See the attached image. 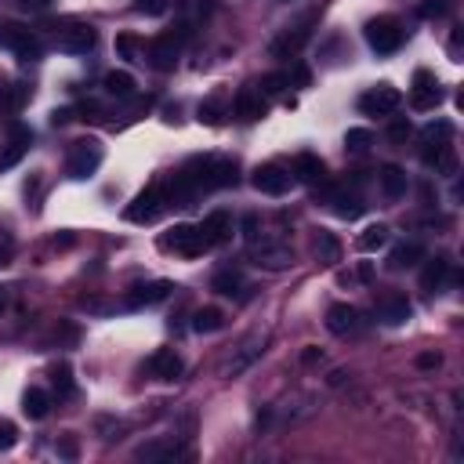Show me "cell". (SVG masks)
I'll list each match as a JSON object with an SVG mask.
<instances>
[{
	"label": "cell",
	"instance_id": "obj_26",
	"mask_svg": "<svg viewBox=\"0 0 464 464\" xmlns=\"http://www.w3.org/2000/svg\"><path fill=\"white\" fill-rule=\"evenodd\" d=\"M105 91H109L112 98H130V94H134L130 72H109V76H105Z\"/></svg>",
	"mask_w": 464,
	"mask_h": 464
},
{
	"label": "cell",
	"instance_id": "obj_40",
	"mask_svg": "<svg viewBox=\"0 0 464 464\" xmlns=\"http://www.w3.org/2000/svg\"><path fill=\"white\" fill-rule=\"evenodd\" d=\"M439 362H442V355H439V352H428V355H417V366H420V370H431V366H439Z\"/></svg>",
	"mask_w": 464,
	"mask_h": 464
},
{
	"label": "cell",
	"instance_id": "obj_24",
	"mask_svg": "<svg viewBox=\"0 0 464 464\" xmlns=\"http://www.w3.org/2000/svg\"><path fill=\"white\" fill-rule=\"evenodd\" d=\"M315 254H319V261H337L341 257V243L334 239V232L315 228Z\"/></svg>",
	"mask_w": 464,
	"mask_h": 464
},
{
	"label": "cell",
	"instance_id": "obj_35",
	"mask_svg": "<svg viewBox=\"0 0 464 464\" xmlns=\"http://www.w3.org/2000/svg\"><path fill=\"white\" fill-rule=\"evenodd\" d=\"M14 257V236L11 232H0V268Z\"/></svg>",
	"mask_w": 464,
	"mask_h": 464
},
{
	"label": "cell",
	"instance_id": "obj_21",
	"mask_svg": "<svg viewBox=\"0 0 464 464\" xmlns=\"http://www.w3.org/2000/svg\"><path fill=\"white\" fill-rule=\"evenodd\" d=\"M203 232H207V239H210V246H218V243H225L228 236H232V218L225 214V210H210L203 221Z\"/></svg>",
	"mask_w": 464,
	"mask_h": 464
},
{
	"label": "cell",
	"instance_id": "obj_4",
	"mask_svg": "<svg viewBox=\"0 0 464 464\" xmlns=\"http://www.w3.org/2000/svg\"><path fill=\"white\" fill-rule=\"evenodd\" d=\"M366 44L377 51V54H392V51H399V44H402V25L395 22V18H373L370 25H366Z\"/></svg>",
	"mask_w": 464,
	"mask_h": 464
},
{
	"label": "cell",
	"instance_id": "obj_19",
	"mask_svg": "<svg viewBox=\"0 0 464 464\" xmlns=\"http://www.w3.org/2000/svg\"><path fill=\"white\" fill-rule=\"evenodd\" d=\"M232 109H236V116H243V120H257V116H265V98H261V91H254V87H239Z\"/></svg>",
	"mask_w": 464,
	"mask_h": 464
},
{
	"label": "cell",
	"instance_id": "obj_16",
	"mask_svg": "<svg viewBox=\"0 0 464 464\" xmlns=\"http://www.w3.org/2000/svg\"><path fill=\"white\" fill-rule=\"evenodd\" d=\"M377 315H381L388 326H399V323L410 319V301H406L402 294H384V297L377 301Z\"/></svg>",
	"mask_w": 464,
	"mask_h": 464
},
{
	"label": "cell",
	"instance_id": "obj_14",
	"mask_svg": "<svg viewBox=\"0 0 464 464\" xmlns=\"http://www.w3.org/2000/svg\"><path fill=\"white\" fill-rule=\"evenodd\" d=\"M261 352H265V337H250V341H243V344L236 348V355H232V359L221 366V373H225V377L243 373V370H246V366H250V362H254Z\"/></svg>",
	"mask_w": 464,
	"mask_h": 464
},
{
	"label": "cell",
	"instance_id": "obj_25",
	"mask_svg": "<svg viewBox=\"0 0 464 464\" xmlns=\"http://www.w3.org/2000/svg\"><path fill=\"white\" fill-rule=\"evenodd\" d=\"M384 243H388V228H384V225H370V228H362V236L355 239V246L366 250V254H370V250H381Z\"/></svg>",
	"mask_w": 464,
	"mask_h": 464
},
{
	"label": "cell",
	"instance_id": "obj_3",
	"mask_svg": "<svg viewBox=\"0 0 464 464\" xmlns=\"http://www.w3.org/2000/svg\"><path fill=\"white\" fill-rule=\"evenodd\" d=\"M163 246L174 250V254H181V257H199L203 250H210V239H207L203 225H174L167 232Z\"/></svg>",
	"mask_w": 464,
	"mask_h": 464
},
{
	"label": "cell",
	"instance_id": "obj_17",
	"mask_svg": "<svg viewBox=\"0 0 464 464\" xmlns=\"http://www.w3.org/2000/svg\"><path fill=\"white\" fill-rule=\"evenodd\" d=\"M294 178H297V181H304V185H319V181L326 178V167H323V160H319V156L301 152V156H294Z\"/></svg>",
	"mask_w": 464,
	"mask_h": 464
},
{
	"label": "cell",
	"instance_id": "obj_2",
	"mask_svg": "<svg viewBox=\"0 0 464 464\" xmlns=\"http://www.w3.org/2000/svg\"><path fill=\"white\" fill-rule=\"evenodd\" d=\"M102 145L94 141V138H83V141H72L69 145V156H65V170H69V178H76V181H83V178H91L98 167H102Z\"/></svg>",
	"mask_w": 464,
	"mask_h": 464
},
{
	"label": "cell",
	"instance_id": "obj_44",
	"mask_svg": "<svg viewBox=\"0 0 464 464\" xmlns=\"http://www.w3.org/2000/svg\"><path fill=\"white\" fill-rule=\"evenodd\" d=\"M315 359H319V348H304L301 352V362H315Z\"/></svg>",
	"mask_w": 464,
	"mask_h": 464
},
{
	"label": "cell",
	"instance_id": "obj_30",
	"mask_svg": "<svg viewBox=\"0 0 464 464\" xmlns=\"http://www.w3.org/2000/svg\"><path fill=\"white\" fill-rule=\"evenodd\" d=\"M304 40H308V33H304V29H297L294 36L286 33L283 40H276V44H272V54H279V58H283V54H294V51H297Z\"/></svg>",
	"mask_w": 464,
	"mask_h": 464
},
{
	"label": "cell",
	"instance_id": "obj_15",
	"mask_svg": "<svg viewBox=\"0 0 464 464\" xmlns=\"http://www.w3.org/2000/svg\"><path fill=\"white\" fill-rule=\"evenodd\" d=\"M326 203H330V210L337 214V218H359L362 214V199L355 196V192H348V188H330L326 192Z\"/></svg>",
	"mask_w": 464,
	"mask_h": 464
},
{
	"label": "cell",
	"instance_id": "obj_23",
	"mask_svg": "<svg viewBox=\"0 0 464 464\" xmlns=\"http://www.w3.org/2000/svg\"><path fill=\"white\" fill-rule=\"evenodd\" d=\"M47 406H51V395H47L44 388H29V392L22 395V410H25V417H33V420H44V417H47Z\"/></svg>",
	"mask_w": 464,
	"mask_h": 464
},
{
	"label": "cell",
	"instance_id": "obj_9",
	"mask_svg": "<svg viewBox=\"0 0 464 464\" xmlns=\"http://www.w3.org/2000/svg\"><path fill=\"white\" fill-rule=\"evenodd\" d=\"M362 326H366V323H362V312H359L355 304L337 301V304L326 308V330H330V334H337V337H352V334H359Z\"/></svg>",
	"mask_w": 464,
	"mask_h": 464
},
{
	"label": "cell",
	"instance_id": "obj_29",
	"mask_svg": "<svg viewBox=\"0 0 464 464\" xmlns=\"http://www.w3.org/2000/svg\"><path fill=\"white\" fill-rule=\"evenodd\" d=\"M420 254H424V250H420L417 243H402V246H395V250H392V257H388V268H406V265H413Z\"/></svg>",
	"mask_w": 464,
	"mask_h": 464
},
{
	"label": "cell",
	"instance_id": "obj_34",
	"mask_svg": "<svg viewBox=\"0 0 464 464\" xmlns=\"http://www.w3.org/2000/svg\"><path fill=\"white\" fill-rule=\"evenodd\" d=\"M116 51L127 58V62H138L141 54H138V40L134 36H116Z\"/></svg>",
	"mask_w": 464,
	"mask_h": 464
},
{
	"label": "cell",
	"instance_id": "obj_13",
	"mask_svg": "<svg viewBox=\"0 0 464 464\" xmlns=\"http://www.w3.org/2000/svg\"><path fill=\"white\" fill-rule=\"evenodd\" d=\"M181 370H185V362H181V355L174 348H156L149 355V373L156 381H174V377H181Z\"/></svg>",
	"mask_w": 464,
	"mask_h": 464
},
{
	"label": "cell",
	"instance_id": "obj_22",
	"mask_svg": "<svg viewBox=\"0 0 464 464\" xmlns=\"http://www.w3.org/2000/svg\"><path fill=\"white\" fill-rule=\"evenodd\" d=\"M446 279H450V261H446V257H435V261H428L424 272H420V290L435 294V290H442Z\"/></svg>",
	"mask_w": 464,
	"mask_h": 464
},
{
	"label": "cell",
	"instance_id": "obj_33",
	"mask_svg": "<svg viewBox=\"0 0 464 464\" xmlns=\"http://www.w3.org/2000/svg\"><path fill=\"white\" fill-rule=\"evenodd\" d=\"M366 145H370V130L352 127V130L344 134V149H348V152H366Z\"/></svg>",
	"mask_w": 464,
	"mask_h": 464
},
{
	"label": "cell",
	"instance_id": "obj_10",
	"mask_svg": "<svg viewBox=\"0 0 464 464\" xmlns=\"http://www.w3.org/2000/svg\"><path fill=\"white\" fill-rule=\"evenodd\" d=\"M250 181H254V188L265 192V196H283V192H290L294 174H290L286 167H279V163H261Z\"/></svg>",
	"mask_w": 464,
	"mask_h": 464
},
{
	"label": "cell",
	"instance_id": "obj_5",
	"mask_svg": "<svg viewBox=\"0 0 464 464\" xmlns=\"http://www.w3.org/2000/svg\"><path fill=\"white\" fill-rule=\"evenodd\" d=\"M181 40H185V29L181 33H163L156 40L145 44V58L152 69H174L178 54H181Z\"/></svg>",
	"mask_w": 464,
	"mask_h": 464
},
{
	"label": "cell",
	"instance_id": "obj_28",
	"mask_svg": "<svg viewBox=\"0 0 464 464\" xmlns=\"http://www.w3.org/2000/svg\"><path fill=\"white\" fill-rule=\"evenodd\" d=\"M221 323H225V315H221L218 308H199V312L192 315V330H199V334L221 330Z\"/></svg>",
	"mask_w": 464,
	"mask_h": 464
},
{
	"label": "cell",
	"instance_id": "obj_41",
	"mask_svg": "<svg viewBox=\"0 0 464 464\" xmlns=\"http://www.w3.org/2000/svg\"><path fill=\"white\" fill-rule=\"evenodd\" d=\"M54 384L62 388V395H69V392H72V381H69V370H65V366L54 373Z\"/></svg>",
	"mask_w": 464,
	"mask_h": 464
},
{
	"label": "cell",
	"instance_id": "obj_37",
	"mask_svg": "<svg viewBox=\"0 0 464 464\" xmlns=\"http://www.w3.org/2000/svg\"><path fill=\"white\" fill-rule=\"evenodd\" d=\"M420 14H424V18H439V14H446V0H424V4H420Z\"/></svg>",
	"mask_w": 464,
	"mask_h": 464
},
{
	"label": "cell",
	"instance_id": "obj_12",
	"mask_svg": "<svg viewBox=\"0 0 464 464\" xmlns=\"http://www.w3.org/2000/svg\"><path fill=\"white\" fill-rule=\"evenodd\" d=\"M410 102H413V109H435L439 102H442V87H439V80L428 72V69H417L413 72V87H410Z\"/></svg>",
	"mask_w": 464,
	"mask_h": 464
},
{
	"label": "cell",
	"instance_id": "obj_7",
	"mask_svg": "<svg viewBox=\"0 0 464 464\" xmlns=\"http://www.w3.org/2000/svg\"><path fill=\"white\" fill-rule=\"evenodd\" d=\"M94 40L98 36H94V29L87 22H69V25H62L54 33V47L65 51V54H87L94 47Z\"/></svg>",
	"mask_w": 464,
	"mask_h": 464
},
{
	"label": "cell",
	"instance_id": "obj_39",
	"mask_svg": "<svg viewBox=\"0 0 464 464\" xmlns=\"http://www.w3.org/2000/svg\"><path fill=\"white\" fill-rule=\"evenodd\" d=\"M11 446H14V424L0 420V450H11Z\"/></svg>",
	"mask_w": 464,
	"mask_h": 464
},
{
	"label": "cell",
	"instance_id": "obj_20",
	"mask_svg": "<svg viewBox=\"0 0 464 464\" xmlns=\"http://www.w3.org/2000/svg\"><path fill=\"white\" fill-rule=\"evenodd\" d=\"M377 181H381V192L388 196V199H402L406 196V188H410V178H406V170H399V167H381V174H377Z\"/></svg>",
	"mask_w": 464,
	"mask_h": 464
},
{
	"label": "cell",
	"instance_id": "obj_11",
	"mask_svg": "<svg viewBox=\"0 0 464 464\" xmlns=\"http://www.w3.org/2000/svg\"><path fill=\"white\" fill-rule=\"evenodd\" d=\"M0 47H7L14 58H22V62H33L36 54H40V44H36V36L29 33V29H22V25H4L0 29Z\"/></svg>",
	"mask_w": 464,
	"mask_h": 464
},
{
	"label": "cell",
	"instance_id": "obj_32",
	"mask_svg": "<svg viewBox=\"0 0 464 464\" xmlns=\"http://www.w3.org/2000/svg\"><path fill=\"white\" fill-rule=\"evenodd\" d=\"M134 457H138V460H163V457H178V446H170V442L160 446V442H156V446H141Z\"/></svg>",
	"mask_w": 464,
	"mask_h": 464
},
{
	"label": "cell",
	"instance_id": "obj_27",
	"mask_svg": "<svg viewBox=\"0 0 464 464\" xmlns=\"http://www.w3.org/2000/svg\"><path fill=\"white\" fill-rule=\"evenodd\" d=\"M450 134H453V123H450V120H439V123H428V127L420 130V141H424V145H446Z\"/></svg>",
	"mask_w": 464,
	"mask_h": 464
},
{
	"label": "cell",
	"instance_id": "obj_6",
	"mask_svg": "<svg viewBox=\"0 0 464 464\" xmlns=\"http://www.w3.org/2000/svg\"><path fill=\"white\" fill-rule=\"evenodd\" d=\"M163 207H167L163 185H149L145 192H138V196H134V203L123 210V218H127V221H134V225H145V221L160 218V210H163Z\"/></svg>",
	"mask_w": 464,
	"mask_h": 464
},
{
	"label": "cell",
	"instance_id": "obj_36",
	"mask_svg": "<svg viewBox=\"0 0 464 464\" xmlns=\"http://www.w3.org/2000/svg\"><path fill=\"white\" fill-rule=\"evenodd\" d=\"M388 134H392V141H406V134H410V120H406V116H399V120H392V127H388Z\"/></svg>",
	"mask_w": 464,
	"mask_h": 464
},
{
	"label": "cell",
	"instance_id": "obj_42",
	"mask_svg": "<svg viewBox=\"0 0 464 464\" xmlns=\"http://www.w3.org/2000/svg\"><path fill=\"white\" fill-rule=\"evenodd\" d=\"M18 7H25V11H47L51 7V0H14Z\"/></svg>",
	"mask_w": 464,
	"mask_h": 464
},
{
	"label": "cell",
	"instance_id": "obj_1",
	"mask_svg": "<svg viewBox=\"0 0 464 464\" xmlns=\"http://www.w3.org/2000/svg\"><path fill=\"white\" fill-rule=\"evenodd\" d=\"M243 228H246V243H250V261H254V265H261V268H268V272H279V268H290V265H294L290 243L257 232V218H246Z\"/></svg>",
	"mask_w": 464,
	"mask_h": 464
},
{
	"label": "cell",
	"instance_id": "obj_38",
	"mask_svg": "<svg viewBox=\"0 0 464 464\" xmlns=\"http://www.w3.org/2000/svg\"><path fill=\"white\" fill-rule=\"evenodd\" d=\"M138 11L141 14H163L167 11V0H138Z\"/></svg>",
	"mask_w": 464,
	"mask_h": 464
},
{
	"label": "cell",
	"instance_id": "obj_8",
	"mask_svg": "<svg viewBox=\"0 0 464 464\" xmlns=\"http://www.w3.org/2000/svg\"><path fill=\"white\" fill-rule=\"evenodd\" d=\"M399 102H402L399 87H392V83H377V87H370V91L359 98V109H362L366 116H392V112L399 109Z\"/></svg>",
	"mask_w": 464,
	"mask_h": 464
},
{
	"label": "cell",
	"instance_id": "obj_18",
	"mask_svg": "<svg viewBox=\"0 0 464 464\" xmlns=\"http://www.w3.org/2000/svg\"><path fill=\"white\" fill-rule=\"evenodd\" d=\"M170 294V283L167 279H156V283H141V286H134L130 294H127V304L130 308H141V304H156V301H163Z\"/></svg>",
	"mask_w": 464,
	"mask_h": 464
},
{
	"label": "cell",
	"instance_id": "obj_45",
	"mask_svg": "<svg viewBox=\"0 0 464 464\" xmlns=\"http://www.w3.org/2000/svg\"><path fill=\"white\" fill-rule=\"evenodd\" d=\"M0 308H7V290H0Z\"/></svg>",
	"mask_w": 464,
	"mask_h": 464
},
{
	"label": "cell",
	"instance_id": "obj_31",
	"mask_svg": "<svg viewBox=\"0 0 464 464\" xmlns=\"http://www.w3.org/2000/svg\"><path fill=\"white\" fill-rule=\"evenodd\" d=\"M239 286H243L239 272H218V276H214V290H218V294H239Z\"/></svg>",
	"mask_w": 464,
	"mask_h": 464
},
{
	"label": "cell",
	"instance_id": "obj_43",
	"mask_svg": "<svg viewBox=\"0 0 464 464\" xmlns=\"http://www.w3.org/2000/svg\"><path fill=\"white\" fill-rule=\"evenodd\" d=\"M18 156H22V145H11V152H4V156H0V170H4V167H11Z\"/></svg>",
	"mask_w": 464,
	"mask_h": 464
}]
</instances>
